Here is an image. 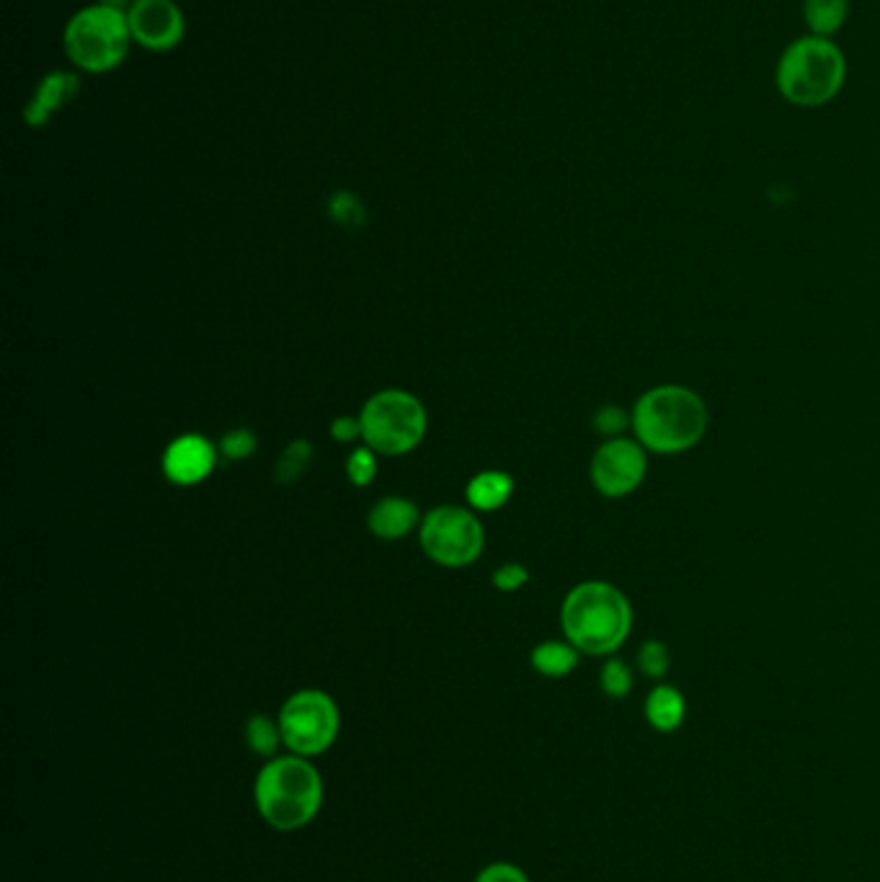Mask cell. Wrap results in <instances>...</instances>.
<instances>
[{
  "mask_svg": "<svg viewBox=\"0 0 880 882\" xmlns=\"http://www.w3.org/2000/svg\"><path fill=\"white\" fill-rule=\"evenodd\" d=\"M566 641L579 653L609 656L633 630V607L618 586L607 581H584L573 586L560 607Z\"/></svg>",
  "mask_w": 880,
  "mask_h": 882,
  "instance_id": "3",
  "label": "cell"
},
{
  "mask_svg": "<svg viewBox=\"0 0 880 882\" xmlns=\"http://www.w3.org/2000/svg\"><path fill=\"white\" fill-rule=\"evenodd\" d=\"M282 741L295 756H318L334 746L342 715L329 694L321 690H302L282 705L280 712Z\"/></svg>",
  "mask_w": 880,
  "mask_h": 882,
  "instance_id": "7",
  "label": "cell"
},
{
  "mask_svg": "<svg viewBox=\"0 0 880 882\" xmlns=\"http://www.w3.org/2000/svg\"><path fill=\"white\" fill-rule=\"evenodd\" d=\"M594 432L607 436V439H618L628 426H633V415L620 406H602L592 419Z\"/></svg>",
  "mask_w": 880,
  "mask_h": 882,
  "instance_id": "24",
  "label": "cell"
},
{
  "mask_svg": "<svg viewBox=\"0 0 880 882\" xmlns=\"http://www.w3.org/2000/svg\"><path fill=\"white\" fill-rule=\"evenodd\" d=\"M669 648L661 641H646L637 650V669L648 679H664L669 671Z\"/></svg>",
  "mask_w": 880,
  "mask_h": 882,
  "instance_id": "22",
  "label": "cell"
},
{
  "mask_svg": "<svg viewBox=\"0 0 880 882\" xmlns=\"http://www.w3.org/2000/svg\"><path fill=\"white\" fill-rule=\"evenodd\" d=\"M256 449H259V439H256L253 432L248 428H235V432L225 434L223 442H220V451L227 457V460H246V457H253Z\"/></svg>",
  "mask_w": 880,
  "mask_h": 882,
  "instance_id": "25",
  "label": "cell"
},
{
  "mask_svg": "<svg viewBox=\"0 0 880 882\" xmlns=\"http://www.w3.org/2000/svg\"><path fill=\"white\" fill-rule=\"evenodd\" d=\"M377 451L370 449V447H359L349 455V460H346V477H349L351 485H357V488H364V485H370L375 481L377 475Z\"/></svg>",
  "mask_w": 880,
  "mask_h": 882,
  "instance_id": "21",
  "label": "cell"
},
{
  "mask_svg": "<svg viewBox=\"0 0 880 882\" xmlns=\"http://www.w3.org/2000/svg\"><path fill=\"white\" fill-rule=\"evenodd\" d=\"M511 493H515V481H511L509 472L486 470L478 472L473 481L468 483L466 498L475 511H496L506 506Z\"/></svg>",
  "mask_w": 880,
  "mask_h": 882,
  "instance_id": "15",
  "label": "cell"
},
{
  "mask_svg": "<svg viewBox=\"0 0 880 882\" xmlns=\"http://www.w3.org/2000/svg\"><path fill=\"white\" fill-rule=\"evenodd\" d=\"M127 21L135 45L150 52H171L186 37V16L176 0H129Z\"/></svg>",
  "mask_w": 880,
  "mask_h": 882,
  "instance_id": "10",
  "label": "cell"
},
{
  "mask_svg": "<svg viewBox=\"0 0 880 882\" xmlns=\"http://www.w3.org/2000/svg\"><path fill=\"white\" fill-rule=\"evenodd\" d=\"M246 743L251 746L253 754L263 756V759L274 756L280 743H284L280 720L274 722L272 718H267V715H253V718L246 722Z\"/></svg>",
  "mask_w": 880,
  "mask_h": 882,
  "instance_id": "18",
  "label": "cell"
},
{
  "mask_svg": "<svg viewBox=\"0 0 880 882\" xmlns=\"http://www.w3.org/2000/svg\"><path fill=\"white\" fill-rule=\"evenodd\" d=\"M329 212L338 225L344 227H359L364 222V204L357 194L338 191L329 201Z\"/></svg>",
  "mask_w": 880,
  "mask_h": 882,
  "instance_id": "23",
  "label": "cell"
},
{
  "mask_svg": "<svg viewBox=\"0 0 880 882\" xmlns=\"http://www.w3.org/2000/svg\"><path fill=\"white\" fill-rule=\"evenodd\" d=\"M852 11L850 0H803V24L814 37L834 39L844 29Z\"/></svg>",
  "mask_w": 880,
  "mask_h": 882,
  "instance_id": "16",
  "label": "cell"
},
{
  "mask_svg": "<svg viewBox=\"0 0 880 882\" xmlns=\"http://www.w3.org/2000/svg\"><path fill=\"white\" fill-rule=\"evenodd\" d=\"M310 462H313V447H310V442L305 439L289 442L287 449L282 451L280 462H276V481L284 485L300 481L305 470L310 468Z\"/></svg>",
  "mask_w": 880,
  "mask_h": 882,
  "instance_id": "19",
  "label": "cell"
},
{
  "mask_svg": "<svg viewBox=\"0 0 880 882\" xmlns=\"http://www.w3.org/2000/svg\"><path fill=\"white\" fill-rule=\"evenodd\" d=\"M646 451L648 449L637 439H625V436L607 439L594 451L592 468H588L594 488L605 498H625L630 493H635L646 481Z\"/></svg>",
  "mask_w": 880,
  "mask_h": 882,
  "instance_id": "9",
  "label": "cell"
},
{
  "mask_svg": "<svg viewBox=\"0 0 880 882\" xmlns=\"http://www.w3.org/2000/svg\"><path fill=\"white\" fill-rule=\"evenodd\" d=\"M526 581H530V571L524 566H519V562H506V566L494 573V586L504 594L519 592Z\"/></svg>",
  "mask_w": 880,
  "mask_h": 882,
  "instance_id": "26",
  "label": "cell"
},
{
  "mask_svg": "<svg viewBox=\"0 0 880 882\" xmlns=\"http://www.w3.org/2000/svg\"><path fill=\"white\" fill-rule=\"evenodd\" d=\"M599 684H602V692H605L607 697L625 699L630 690H633V673H630L625 661H620V658H609V661L602 666Z\"/></svg>",
  "mask_w": 880,
  "mask_h": 882,
  "instance_id": "20",
  "label": "cell"
},
{
  "mask_svg": "<svg viewBox=\"0 0 880 882\" xmlns=\"http://www.w3.org/2000/svg\"><path fill=\"white\" fill-rule=\"evenodd\" d=\"M635 439L654 455H682L708 432V406L684 385L650 387L633 406Z\"/></svg>",
  "mask_w": 880,
  "mask_h": 882,
  "instance_id": "2",
  "label": "cell"
},
{
  "mask_svg": "<svg viewBox=\"0 0 880 882\" xmlns=\"http://www.w3.org/2000/svg\"><path fill=\"white\" fill-rule=\"evenodd\" d=\"M218 451L204 436L184 434L169 444L163 455V470L176 485H197L212 475Z\"/></svg>",
  "mask_w": 880,
  "mask_h": 882,
  "instance_id": "11",
  "label": "cell"
},
{
  "mask_svg": "<svg viewBox=\"0 0 880 882\" xmlns=\"http://www.w3.org/2000/svg\"><path fill=\"white\" fill-rule=\"evenodd\" d=\"M362 439L377 455L398 457L416 449L426 434V408L406 390H383L364 402Z\"/></svg>",
  "mask_w": 880,
  "mask_h": 882,
  "instance_id": "6",
  "label": "cell"
},
{
  "mask_svg": "<svg viewBox=\"0 0 880 882\" xmlns=\"http://www.w3.org/2000/svg\"><path fill=\"white\" fill-rule=\"evenodd\" d=\"M847 71V54L836 39L803 34L774 62V88L790 107L821 109L840 99Z\"/></svg>",
  "mask_w": 880,
  "mask_h": 882,
  "instance_id": "1",
  "label": "cell"
},
{
  "mask_svg": "<svg viewBox=\"0 0 880 882\" xmlns=\"http://www.w3.org/2000/svg\"><path fill=\"white\" fill-rule=\"evenodd\" d=\"M331 436L342 444L362 439V421L351 419V415H338V419L331 423Z\"/></svg>",
  "mask_w": 880,
  "mask_h": 882,
  "instance_id": "28",
  "label": "cell"
},
{
  "mask_svg": "<svg viewBox=\"0 0 880 882\" xmlns=\"http://www.w3.org/2000/svg\"><path fill=\"white\" fill-rule=\"evenodd\" d=\"M132 45L135 39L129 32L127 9L107 3V0L75 11L62 32V47H65L67 60L78 71L91 75L112 73L114 67H120Z\"/></svg>",
  "mask_w": 880,
  "mask_h": 882,
  "instance_id": "5",
  "label": "cell"
},
{
  "mask_svg": "<svg viewBox=\"0 0 880 882\" xmlns=\"http://www.w3.org/2000/svg\"><path fill=\"white\" fill-rule=\"evenodd\" d=\"M532 669L547 679H563L579 666V650L571 643L545 641L535 645L530 656Z\"/></svg>",
  "mask_w": 880,
  "mask_h": 882,
  "instance_id": "17",
  "label": "cell"
},
{
  "mask_svg": "<svg viewBox=\"0 0 880 882\" xmlns=\"http://www.w3.org/2000/svg\"><path fill=\"white\" fill-rule=\"evenodd\" d=\"M256 808L276 831H300L323 805V780L305 756H280L256 777Z\"/></svg>",
  "mask_w": 880,
  "mask_h": 882,
  "instance_id": "4",
  "label": "cell"
},
{
  "mask_svg": "<svg viewBox=\"0 0 880 882\" xmlns=\"http://www.w3.org/2000/svg\"><path fill=\"white\" fill-rule=\"evenodd\" d=\"M643 712H646V720L650 728H656L658 733H671L684 722V715H687V703H684L682 692H679L677 686L658 684L656 690H650V694L646 697Z\"/></svg>",
  "mask_w": 880,
  "mask_h": 882,
  "instance_id": "14",
  "label": "cell"
},
{
  "mask_svg": "<svg viewBox=\"0 0 880 882\" xmlns=\"http://www.w3.org/2000/svg\"><path fill=\"white\" fill-rule=\"evenodd\" d=\"M475 882H530V878L519 870L517 865H509V862H494L488 867H483L481 872H478Z\"/></svg>",
  "mask_w": 880,
  "mask_h": 882,
  "instance_id": "27",
  "label": "cell"
},
{
  "mask_svg": "<svg viewBox=\"0 0 880 882\" xmlns=\"http://www.w3.org/2000/svg\"><path fill=\"white\" fill-rule=\"evenodd\" d=\"M80 90V78L71 71H52L37 83L29 103L24 109V120L29 127H45L58 111L71 103Z\"/></svg>",
  "mask_w": 880,
  "mask_h": 882,
  "instance_id": "12",
  "label": "cell"
},
{
  "mask_svg": "<svg viewBox=\"0 0 880 882\" xmlns=\"http://www.w3.org/2000/svg\"><path fill=\"white\" fill-rule=\"evenodd\" d=\"M416 522H419V509H416L413 501L400 496H387L380 498L375 504V509L367 517V524H370V532L380 539H400L406 537L408 532L413 530Z\"/></svg>",
  "mask_w": 880,
  "mask_h": 882,
  "instance_id": "13",
  "label": "cell"
},
{
  "mask_svg": "<svg viewBox=\"0 0 880 882\" xmlns=\"http://www.w3.org/2000/svg\"><path fill=\"white\" fill-rule=\"evenodd\" d=\"M486 534L473 511L460 506H439L421 524V547L445 568H466L481 558Z\"/></svg>",
  "mask_w": 880,
  "mask_h": 882,
  "instance_id": "8",
  "label": "cell"
}]
</instances>
